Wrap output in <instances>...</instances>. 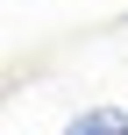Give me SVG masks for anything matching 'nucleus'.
Here are the masks:
<instances>
[{
	"instance_id": "1",
	"label": "nucleus",
	"mask_w": 128,
	"mask_h": 135,
	"mask_svg": "<svg viewBox=\"0 0 128 135\" xmlns=\"http://www.w3.org/2000/svg\"><path fill=\"white\" fill-rule=\"evenodd\" d=\"M64 135H128V114H114V107H86V114H71Z\"/></svg>"
}]
</instances>
